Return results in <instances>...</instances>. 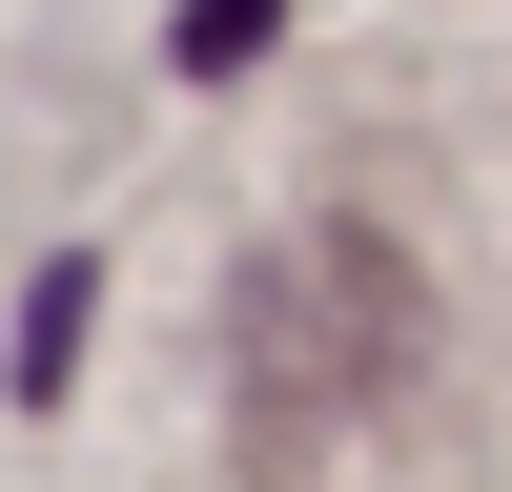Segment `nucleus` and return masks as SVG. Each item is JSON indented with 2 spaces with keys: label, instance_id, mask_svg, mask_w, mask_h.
<instances>
[{
  "label": "nucleus",
  "instance_id": "1",
  "mask_svg": "<svg viewBox=\"0 0 512 492\" xmlns=\"http://www.w3.org/2000/svg\"><path fill=\"white\" fill-rule=\"evenodd\" d=\"M267 21H287V0H185V21H164V62L226 82V62H267Z\"/></svg>",
  "mask_w": 512,
  "mask_h": 492
},
{
  "label": "nucleus",
  "instance_id": "2",
  "mask_svg": "<svg viewBox=\"0 0 512 492\" xmlns=\"http://www.w3.org/2000/svg\"><path fill=\"white\" fill-rule=\"evenodd\" d=\"M62 369H82V267H41L21 287V390H62Z\"/></svg>",
  "mask_w": 512,
  "mask_h": 492
}]
</instances>
